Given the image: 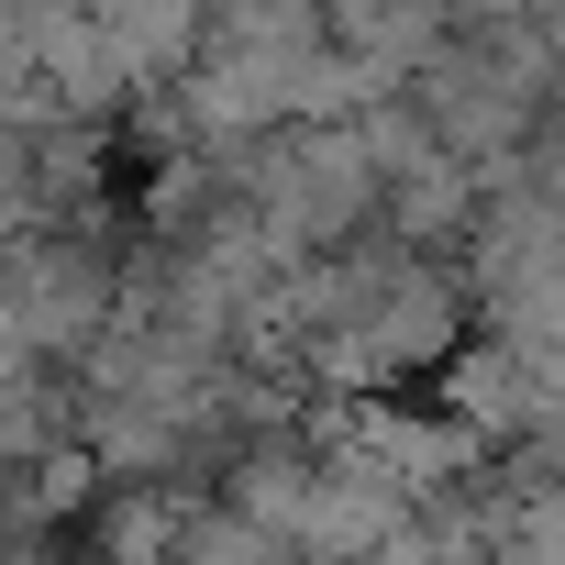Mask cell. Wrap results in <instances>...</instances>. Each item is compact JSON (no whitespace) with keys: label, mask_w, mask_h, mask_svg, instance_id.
I'll use <instances>...</instances> for the list:
<instances>
[{"label":"cell","mask_w":565,"mask_h":565,"mask_svg":"<svg viewBox=\"0 0 565 565\" xmlns=\"http://www.w3.org/2000/svg\"><path fill=\"white\" fill-rule=\"evenodd\" d=\"M289 311H300V344H311L333 377H399V366H422V355L444 344V311H455V300H444V277H433L411 244H366V255L322 266Z\"/></svg>","instance_id":"6da1fadb"}]
</instances>
